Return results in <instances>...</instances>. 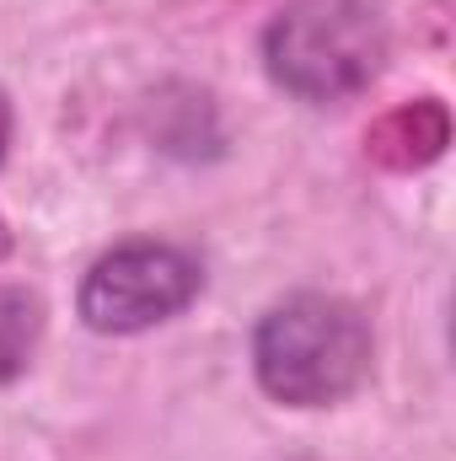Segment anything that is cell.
Instances as JSON below:
<instances>
[{"mask_svg":"<svg viewBox=\"0 0 456 461\" xmlns=\"http://www.w3.org/2000/svg\"><path fill=\"white\" fill-rule=\"evenodd\" d=\"M252 375L285 408H333L370 375V322L323 290L285 295L258 317Z\"/></svg>","mask_w":456,"mask_h":461,"instance_id":"6da1fadb","label":"cell"},{"mask_svg":"<svg viewBox=\"0 0 456 461\" xmlns=\"http://www.w3.org/2000/svg\"><path fill=\"white\" fill-rule=\"evenodd\" d=\"M387 16L376 0H285L263 27V70L312 108L360 97L387 65Z\"/></svg>","mask_w":456,"mask_h":461,"instance_id":"7a4b0ae2","label":"cell"},{"mask_svg":"<svg viewBox=\"0 0 456 461\" xmlns=\"http://www.w3.org/2000/svg\"><path fill=\"white\" fill-rule=\"evenodd\" d=\"M199 290H205V263L188 247L118 241L114 252H103L87 268L76 290V312L103 339H134L188 312Z\"/></svg>","mask_w":456,"mask_h":461,"instance_id":"3957f363","label":"cell"},{"mask_svg":"<svg viewBox=\"0 0 456 461\" xmlns=\"http://www.w3.org/2000/svg\"><path fill=\"white\" fill-rule=\"evenodd\" d=\"M446 145H451V113L441 97L397 103L392 113H381L365 129V161H376L381 172H419L441 161Z\"/></svg>","mask_w":456,"mask_h":461,"instance_id":"277c9868","label":"cell"},{"mask_svg":"<svg viewBox=\"0 0 456 461\" xmlns=\"http://www.w3.org/2000/svg\"><path fill=\"white\" fill-rule=\"evenodd\" d=\"M5 145H11V103L0 92V161H5ZM0 252H5V226H0Z\"/></svg>","mask_w":456,"mask_h":461,"instance_id":"8992f818","label":"cell"},{"mask_svg":"<svg viewBox=\"0 0 456 461\" xmlns=\"http://www.w3.org/2000/svg\"><path fill=\"white\" fill-rule=\"evenodd\" d=\"M43 339V301L22 285H0V386H11Z\"/></svg>","mask_w":456,"mask_h":461,"instance_id":"5b68a950","label":"cell"}]
</instances>
